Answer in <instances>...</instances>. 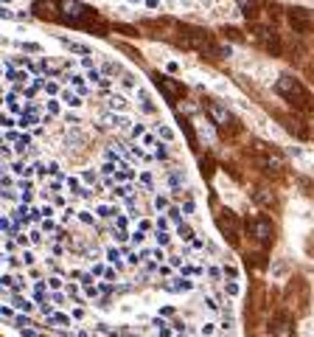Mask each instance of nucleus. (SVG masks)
<instances>
[{
	"instance_id": "obj_1",
	"label": "nucleus",
	"mask_w": 314,
	"mask_h": 337,
	"mask_svg": "<svg viewBox=\"0 0 314 337\" xmlns=\"http://www.w3.org/2000/svg\"><path fill=\"white\" fill-rule=\"evenodd\" d=\"M275 93H278L284 102H289L292 107L303 110V113L311 110V96H308V90L297 82L295 76H281L278 82H275Z\"/></svg>"
},
{
	"instance_id": "obj_2",
	"label": "nucleus",
	"mask_w": 314,
	"mask_h": 337,
	"mask_svg": "<svg viewBox=\"0 0 314 337\" xmlns=\"http://www.w3.org/2000/svg\"><path fill=\"white\" fill-rule=\"evenodd\" d=\"M56 3H59V17L65 20V23H70V25H76V23H82V20L87 17V9L82 6V3H78V0H56Z\"/></svg>"
},
{
	"instance_id": "obj_3",
	"label": "nucleus",
	"mask_w": 314,
	"mask_h": 337,
	"mask_svg": "<svg viewBox=\"0 0 314 337\" xmlns=\"http://www.w3.org/2000/svg\"><path fill=\"white\" fill-rule=\"evenodd\" d=\"M247 230H250V236H253L255 242H261V245H266V242L272 239V233H275V228H272V222H269L266 217L250 219V222H247Z\"/></svg>"
},
{
	"instance_id": "obj_4",
	"label": "nucleus",
	"mask_w": 314,
	"mask_h": 337,
	"mask_svg": "<svg viewBox=\"0 0 314 337\" xmlns=\"http://www.w3.org/2000/svg\"><path fill=\"white\" fill-rule=\"evenodd\" d=\"M253 34H255V40H258L272 56L281 54V42H278V37H275V31H272L269 25H253Z\"/></svg>"
},
{
	"instance_id": "obj_5",
	"label": "nucleus",
	"mask_w": 314,
	"mask_h": 337,
	"mask_svg": "<svg viewBox=\"0 0 314 337\" xmlns=\"http://www.w3.org/2000/svg\"><path fill=\"white\" fill-rule=\"evenodd\" d=\"M289 23L295 31H300V34H306V31L314 28V12L311 9H292L289 12Z\"/></svg>"
},
{
	"instance_id": "obj_6",
	"label": "nucleus",
	"mask_w": 314,
	"mask_h": 337,
	"mask_svg": "<svg viewBox=\"0 0 314 337\" xmlns=\"http://www.w3.org/2000/svg\"><path fill=\"white\" fill-rule=\"evenodd\" d=\"M216 225H219V230L224 233V239H230L233 245L239 242V219H236L233 211H224L222 217L216 219Z\"/></svg>"
},
{
	"instance_id": "obj_7",
	"label": "nucleus",
	"mask_w": 314,
	"mask_h": 337,
	"mask_svg": "<svg viewBox=\"0 0 314 337\" xmlns=\"http://www.w3.org/2000/svg\"><path fill=\"white\" fill-rule=\"evenodd\" d=\"M269 331H272V337H295V323H292V318L286 312H281L272 318Z\"/></svg>"
},
{
	"instance_id": "obj_8",
	"label": "nucleus",
	"mask_w": 314,
	"mask_h": 337,
	"mask_svg": "<svg viewBox=\"0 0 314 337\" xmlns=\"http://www.w3.org/2000/svg\"><path fill=\"white\" fill-rule=\"evenodd\" d=\"M208 115H211V118H213V124H216V126H222V129H224L227 124H233V115H230V113H227V110H224L219 102H208Z\"/></svg>"
},
{
	"instance_id": "obj_9",
	"label": "nucleus",
	"mask_w": 314,
	"mask_h": 337,
	"mask_svg": "<svg viewBox=\"0 0 314 337\" xmlns=\"http://www.w3.org/2000/svg\"><path fill=\"white\" fill-rule=\"evenodd\" d=\"M157 84H160V90H163V96L169 98V102H177V98L182 96V84L177 82V79L160 76V79H157Z\"/></svg>"
},
{
	"instance_id": "obj_10",
	"label": "nucleus",
	"mask_w": 314,
	"mask_h": 337,
	"mask_svg": "<svg viewBox=\"0 0 314 337\" xmlns=\"http://www.w3.org/2000/svg\"><path fill=\"white\" fill-rule=\"evenodd\" d=\"M236 3H239L244 17H253V14L258 12V0H236Z\"/></svg>"
},
{
	"instance_id": "obj_11",
	"label": "nucleus",
	"mask_w": 314,
	"mask_h": 337,
	"mask_svg": "<svg viewBox=\"0 0 314 337\" xmlns=\"http://www.w3.org/2000/svg\"><path fill=\"white\" fill-rule=\"evenodd\" d=\"M253 199H255L258 205H272V203H275V197H272L269 191H264V188H258V191L253 194Z\"/></svg>"
},
{
	"instance_id": "obj_12",
	"label": "nucleus",
	"mask_w": 314,
	"mask_h": 337,
	"mask_svg": "<svg viewBox=\"0 0 314 337\" xmlns=\"http://www.w3.org/2000/svg\"><path fill=\"white\" fill-rule=\"evenodd\" d=\"M264 166L269 168V172H278V168H284V160H281V157H264Z\"/></svg>"
},
{
	"instance_id": "obj_13",
	"label": "nucleus",
	"mask_w": 314,
	"mask_h": 337,
	"mask_svg": "<svg viewBox=\"0 0 314 337\" xmlns=\"http://www.w3.org/2000/svg\"><path fill=\"white\" fill-rule=\"evenodd\" d=\"M62 42H65L70 51H76V54H90V48H87V45H82V42H70V40H62Z\"/></svg>"
},
{
	"instance_id": "obj_14",
	"label": "nucleus",
	"mask_w": 314,
	"mask_h": 337,
	"mask_svg": "<svg viewBox=\"0 0 314 337\" xmlns=\"http://www.w3.org/2000/svg\"><path fill=\"white\" fill-rule=\"evenodd\" d=\"M213 331H216V323H202V326H200V334H202V337H211Z\"/></svg>"
},
{
	"instance_id": "obj_15",
	"label": "nucleus",
	"mask_w": 314,
	"mask_h": 337,
	"mask_svg": "<svg viewBox=\"0 0 314 337\" xmlns=\"http://www.w3.org/2000/svg\"><path fill=\"white\" fill-rule=\"evenodd\" d=\"M14 307H17V309H25V312H31V309H34V304L23 301V298H14Z\"/></svg>"
},
{
	"instance_id": "obj_16",
	"label": "nucleus",
	"mask_w": 314,
	"mask_h": 337,
	"mask_svg": "<svg viewBox=\"0 0 314 337\" xmlns=\"http://www.w3.org/2000/svg\"><path fill=\"white\" fill-rule=\"evenodd\" d=\"M109 104L118 107V110H124V107H127V98H124V96H112V102H109Z\"/></svg>"
},
{
	"instance_id": "obj_17",
	"label": "nucleus",
	"mask_w": 314,
	"mask_h": 337,
	"mask_svg": "<svg viewBox=\"0 0 314 337\" xmlns=\"http://www.w3.org/2000/svg\"><path fill=\"white\" fill-rule=\"evenodd\" d=\"M65 102L70 104V107H78V104H82V98H78V96H70V93H65Z\"/></svg>"
},
{
	"instance_id": "obj_18",
	"label": "nucleus",
	"mask_w": 314,
	"mask_h": 337,
	"mask_svg": "<svg viewBox=\"0 0 314 337\" xmlns=\"http://www.w3.org/2000/svg\"><path fill=\"white\" fill-rule=\"evenodd\" d=\"M230 54H233V48H230V45H219V56H222V59H227Z\"/></svg>"
},
{
	"instance_id": "obj_19",
	"label": "nucleus",
	"mask_w": 314,
	"mask_h": 337,
	"mask_svg": "<svg viewBox=\"0 0 314 337\" xmlns=\"http://www.w3.org/2000/svg\"><path fill=\"white\" fill-rule=\"evenodd\" d=\"M157 157H160V160H166V157H169V149H166L163 144H157Z\"/></svg>"
},
{
	"instance_id": "obj_20",
	"label": "nucleus",
	"mask_w": 314,
	"mask_h": 337,
	"mask_svg": "<svg viewBox=\"0 0 314 337\" xmlns=\"http://www.w3.org/2000/svg\"><path fill=\"white\" fill-rule=\"evenodd\" d=\"M180 236H182V239H191V228H188V225H180Z\"/></svg>"
},
{
	"instance_id": "obj_21",
	"label": "nucleus",
	"mask_w": 314,
	"mask_h": 337,
	"mask_svg": "<svg viewBox=\"0 0 314 337\" xmlns=\"http://www.w3.org/2000/svg\"><path fill=\"white\" fill-rule=\"evenodd\" d=\"M98 214H101V217H112V214H118V211H112V208H107V205H101V208H98Z\"/></svg>"
},
{
	"instance_id": "obj_22",
	"label": "nucleus",
	"mask_w": 314,
	"mask_h": 337,
	"mask_svg": "<svg viewBox=\"0 0 314 337\" xmlns=\"http://www.w3.org/2000/svg\"><path fill=\"white\" fill-rule=\"evenodd\" d=\"M154 205H157V211H163L166 205H169V199H166V197H157V199H154Z\"/></svg>"
},
{
	"instance_id": "obj_23",
	"label": "nucleus",
	"mask_w": 314,
	"mask_h": 337,
	"mask_svg": "<svg viewBox=\"0 0 314 337\" xmlns=\"http://www.w3.org/2000/svg\"><path fill=\"white\" fill-rule=\"evenodd\" d=\"M160 135H163V138H166V141H171V138H174V132H171L169 126H163V129H160Z\"/></svg>"
},
{
	"instance_id": "obj_24",
	"label": "nucleus",
	"mask_w": 314,
	"mask_h": 337,
	"mask_svg": "<svg viewBox=\"0 0 314 337\" xmlns=\"http://www.w3.org/2000/svg\"><path fill=\"white\" fill-rule=\"evenodd\" d=\"M104 71H107V73H118V65H112V62H107V65H104Z\"/></svg>"
},
{
	"instance_id": "obj_25",
	"label": "nucleus",
	"mask_w": 314,
	"mask_h": 337,
	"mask_svg": "<svg viewBox=\"0 0 314 337\" xmlns=\"http://www.w3.org/2000/svg\"><path fill=\"white\" fill-rule=\"evenodd\" d=\"M85 180L87 183H96V172H85Z\"/></svg>"
}]
</instances>
